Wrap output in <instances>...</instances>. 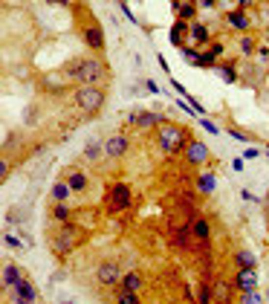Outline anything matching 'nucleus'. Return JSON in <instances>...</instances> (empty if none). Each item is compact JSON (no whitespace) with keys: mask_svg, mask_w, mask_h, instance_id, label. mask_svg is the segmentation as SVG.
<instances>
[{"mask_svg":"<svg viewBox=\"0 0 269 304\" xmlns=\"http://www.w3.org/2000/svg\"><path fill=\"white\" fill-rule=\"evenodd\" d=\"M197 299H200V304H209L211 302V290L206 287V284H203V290H200V296H197Z\"/></svg>","mask_w":269,"mask_h":304,"instance_id":"obj_35","label":"nucleus"},{"mask_svg":"<svg viewBox=\"0 0 269 304\" xmlns=\"http://www.w3.org/2000/svg\"><path fill=\"white\" fill-rule=\"evenodd\" d=\"M179 50H182V58L188 64H200V52L197 50H191V47H179Z\"/></svg>","mask_w":269,"mask_h":304,"instance_id":"obj_30","label":"nucleus"},{"mask_svg":"<svg viewBox=\"0 0 269 304\" xmlns=\"http://www.w3.org/2000/svg\"><path fill=\"white\" fill-rule=\"evenodd\" d=\"M214 185H217V177H214L211 171H206V174H200V177H197V188H200L203 194H211V191H214Z\"/></svg>","mask_w":269,"mask_h":304,"instance_id":"obj_24","label":"nucleus"},{"mask_svg":"<svg viewBox=\"0 0 269 304\" xmlns=\"http://www.w3.org/2000/svg\"><path fill=\"white\" fill-rule=\"evenodd\" d=\"M130 203H133V188H130L127 182H113V185L107 188V200H104V206H107V212L110 214L130 212Z\"/></svg>","mask_w":269,"mask_h":304,"instance_id":"obj_4","label":"nucleus"},{"mask_svg":"<svg viewBox=\"0 0 269 304\" xmlns=\"http://www.w3.org/2000/svg\"><path fill=\"white\" fill-rule=\"evenodd\" d=\"M255 255L252 252H246V249H240V252H235V267L238 270H255Z\"/></svg>","mask_w":269,"mask_h":304,"instance_id":"obj_22","label":"nucleus"},{"mask_svg":"<svg viewBox=\"0 0 269 304\" xmlns=\"http://www.w3.org/2000/svg\"><path fill=\"white\" fill-rule=\"evenodd\" d=\"M217 73H220V76H223V81H229V84H235V81H238V73H235V67H232V64L217 67Z\"/></svg>","mask_w":269,"mask_h":304,"instance_id":"obj_29","label":"nucleus"},{"mask_svg":"<svg viewBox=\"0 0 269 304\" xmlns=\"http://www.w3.org/2000/svg\"><path fill=\"white\" fill-rule=\"evenodd\" d=\"M145 287V278H142V273H124L119 281V290H133V293H139Z\"/></svg>","mask_w":269,"mask_h":304,"instance_id":"obj_17","label":"nucleus"},{"mask_svg":"<svg viewBox=\"0 0 269 304\" xmlns=\"http://www.w3.org/2000/svg\"><path fill=\"white\" fill-rule=\"evenodd\" d=\"M267 148H269V142H267Z\"/></svg>","mask_w":269,"mask_h":304,"instance_id":"obj_45","label":"nucleus"},{"mask_svg":"<svg viewBox=\"0 0 269 304\" xmlns=\"http://www.w3.org/2000/svg\"><path fill=\"white\" fill-rule=\"evenodd\" d=\"M171 87H174V90H177L179 96H188V93H185V87H182V84H179V81H174V78H171Z\"/></svg>","mask_w":269,"mask_h":304,"instance_id":"obj_39","label":"nucleus"},{"mask_svg":"<svg viewBox=\"0 0 269 304\" xmlns=\"http://www.w3.org/2000/svg\"><path fill=\"white\" fill-rule=\"evenodd\" d=\"M119 9H122V15H124V18H127L130 24H136V18H133V12H130V6H127L124 0H119Z\"/></svg>","mask_w":269,"mask_h":304,"instance_id":"obj_33","label":"nucleus"},{"mask_svg":"<svg viewBox=\"0 0 269 304\" xmlns=\"http://www.w3.org/2000/svg\"><path fill=\"white\" fill-rule=\"evenodd\" d=\"M267 197H269V194H267Z\"/></svg>","mask_w":269,"mask_h":304,"instance_id":"obj_46","label":"nucleus"},{"mask_svg":"<svg viewBox=\"0 0 269 304\" xmlns=\"http://www.w3.org/2000/svg\"><path fill=\"white\" fill-rule=\"evenodd\" d=\"M130 125H139V127H153V125H162V116L156 113H148V110H139L130 116Z\"/></svg>","mask_w":269,"mask_h":304,"instance_id":"obj_18","label":"nucleus"},{"mask_svg":"<svg viewBox=\"0 0 269 304\" xmlns=\"http://www.w3.org/2000/svg\"><path fill=\"white\" fill-rule=\"evenodd\" d=\"M258 153H261V151H258V148H249V151L243 153V159H255V156H258Z\"/></svg>","mask_w":269,"mask_h":304,"instance_id":"obj_40","label":"nucleus"},{"mask_svg":"<svg viewBox=\"0 0 269 304\" xmlns=\"http://www.w3.org/2000/svg\"><path fill=\"white\" fill-rule=\"evenodd\" d=\"M235 3H238V9H249L252 6V0H235Z\"/></svg>","mask_w":269,"mask_h":304,"instance_id":"obj_42","label":"nucleus"},{"mask_svg":"<svg viewBox=\"0 0 269 304\" xmlns=\"http://www.w3.org/2000/svg\"><path fill=\"white\" fill-rule=\"evenodd\" d=\"M73 104L81 110V113H98L104 107V90L96 87V84H78L73 93Z\"/></svg>","mask_w":269,"mask_h":304,"instance_id":"obj_3","label":"nucleus"},{"mask_svg":"<svg viewBox=\"0 0 269 304\" xmlns=\"http://www.w3.org/2000/svg\"><path fill=\"white\" fill-rule=\"evenodd\" d=\"M70 194H73L70 182H55V185L49 188V197H52V203H64V200H67Z\"/></svg>","mask_w":269,"mask_h":304,"instance_id":"obj_23","label":"nucleus"},{"mask_svg":"<svg viewBox=\"0 0 269 304\" xmlns=\"http://www.w3.org/2000/svg\"><path fill=\"white\" fill-rule=\"evenodd\" d=\"M191 241H194L191 223H185V226H171V243H174L177 249H191Z\"/></svg>","mask_w":269,"mask_h":304,"instance_id":"obj_11","label":"nucleus"},{"mask_svg":"<svg viewBox=\"0 0 269 304\" xmlns=\"http://www.w3.org/2000/svg\"><path fill=\"white\" fill-rule=\"evenodd\" d=\"M232 287H235L238 293H249V290H255V287H258V278H255V270H238V275H235V281H232Z\"/></svg>","mask_w":269,"mask_h":304,"instance_id":"obj_12","label":"nucleus"},{"mask_svg":"<svg viewBox=\"0 0 269 304\" xmlns=\"http://www.w3.org/2000/svg\"><path fill=\"white\" fill-rule=\"evenodd\" d=\"M223 52H226V47H223V44H211L206 52H200V67H214V61L220 58Z\"/></svg>","mask_w":269,"mask_h":304,"instance_id":"obj_19","label":"nucleus"},{"mask_svg":"<svg viewBox=\"0 0 269 304\" xmlns=\"http://www.w3.org/2000/svg\"><path fill=\"white\" fill-rule=\"evenodd\" d=\"M81 35H84V41H87L90 50H96V52H101V50H104V32H101L98 24H87V26L81 29Z\"/></svg>","mask_w":269,"mask_h":304,"instance_id":"obj_10","label":"nucleus"},{"mask_svg":"<svg viewBox=\"0 0 269 304\" xmlns=\"http://www.w3.org/2000/svg\"><path fill=\"white\" fill-rule=\"evenodd\" d=\"M229 136H232V139H238V142H249V136H246L243 130H238V127H229Z\"/></svg>","mask_w":269,"mask_h":304,"instance_id":"obj_34","label":"nucleus"},{"mask_svg":"<svg viewBox=\"0 0 269 304\" xmlns=\"http://www.w3.org/2000/svg\"><path fill=\"white\" fill-rule=\"evenodd\" d=\"M209 148H206V142H200V139H191L188 145H185V159L191 162V165H206L209 162Z\"/></svg>","mask_w":269,"mask_h":304,"instance_id":"obj_8","label":"nucleus"},{"mask_svg":"<svg viewBox=\"0 0 269 304\" xmlns=\"http://www.w3.org/2000/svg\"><path fill=\"white\" fill-rule=\"evenodd\" d=\"M67 182H70L73 194H81V191H87V174H84V171H70V174H67Z\"/></svg>","mask_w":269,"mask_h":304,"instance_id":"obj_20","label":"nucleus"},{"mask_svg":"<svg viewBox=\"0 0 269 304\" xmlns=\"http://www.w3.org/2000/svg\"><path fill=\"white\" fill-rule=\"evenodd\" d=\"M226 24H229V29H235V32H249V26H252L243 9H235V12H229V15H226Z\"/></svg>","mask_w":269,"mask_h":304,"instance_id":"obj_15","label":"nucleus"},{"mask_svg":"<svg viewBox=\"0 0 269 304\" xmlns=\"http://www.w3.org/2000/svg\"><path fill=\"white\" fill-rule=\"evenodd\" d=\"M188 35H191V41H194V44H209V26H206V24H200V21H194V24H191Z\"/></svg>","mask_w":269,"mask_h":304,"instance_id":"obj_21","label":"nucleus"},{"mask_svg":"<svg viewBox=\"0 0 269 304\" xmlns=\"http://www.w3.org/2000/svg\"><path fill=\"white\" fill-rule=\"evenodd\" d=\"M101 151H104L101 139H90V142H87V148H84V159H90V162H96V159L101 156Z\"/></svg>","mask_w":269,"mask_h":304,"instance_id":"obj_25","label":"nucleus"},{"mask_svg":"<svg viewBox=\"0 0 269 304\" xmlns=\"http://www.w3.org/2000/svg\"><path fill=\"white\" fill-rule=\"evenodd\" d=\"M200 125H203V127H206V130H209V133H214V136H217V133H220V127H217V125H214V122L211 119H206V116H200Z\"/></svg>","mask_w":269,"mask_h":304,"instance_id":"obj_32","label":"nucleus"},{"mask_svg":"<svg viewBox=\"0 0 269 304\" xmlns=\"http://www.w3.org/2000/svg\"><path fill=\"white\" fill-rule=\"evenodd\" d=\"M197 6L200 3H194V0H171V9L177 12V18H182V21H194L197 18Z\"/></svg>","mask_w":269,"mask_h":304,"instance_id":"obj_13","label":"nucleus"},{"mask_svg":"<svg viewBox=\"0 0 269 304\" xmlns=\"http://www.w3.org/2000/svg\"><path fill=\"white\" fill-rule=\"evenodd\" d=\"M12 299H15L18 304H35V302H38V290L32 287V281L21 278V281L12 287Z\"/></svg>","mask_w":269,"mask_h":304,"instance_id":"obj_7","label":"nucleus"},{"mask_svg":"<svg viewBox=\"0 0 269 304\" xmlns=\"http://www.w3.org/2000/svg\"><path fill=\"white\" fill-rule=\"evenodd\" d=\"M6 243H9V246H15V249H18V246H21V241H18V238H15V235H6Z\"/></svg>","mask_w":269,"mask_h":304,"instance_id":"obj_41","label":"nucleus"},{"mask_svg":"<svg viewBox=\"0 0 269 304\" xmlns=\"http://www.w3.org/2000/svg\"><path fill=\"white\" fill-rule=\"evenodd\" d=\"M191 235L194 241H211V223L206 217H191Z\"/></svg>","mask_w":269,"mask_h":304,"instance_id":"obj_14","label":"nucleus"},{"mask_svg":"<svg viewBox=\"0 0 269 304\" xmlns=\"http://www.w3.org/2000/svg\"><path fill=\"white\" fill-rule=\"evenodd\" d=\"M264 212H267V220H269V206H267V209H264Z\"/></svg>","mask_w":269,"mask_h":304,"instance_id":"obj_44","label":"nucleus"},{"mask_svg":"<svg viewBox=\"0 0 269 304\" xmlns=\"http://www.w3.org/2000/svg\"><path fill=\"white\" fill-rule=\"evenodd\" d=\"M232 168H235V171H243V168H246V162H243V156H238V159H232Z\"/></svg>","mask_w":269,"mask_h":304,"instance_id":"obj_36","label":"nucleus"},{"mask_svg":"<svg viewBox=\"0 0 269 304\" xmlns=\"http://www.w3.org/2000/svg\"><path fill=\"white\" fill-rule=\"evenodd\" d=\"M258 58H261V61H269V47H258Z\"/></svg>","mask_w":269,"mask_h":304,"instance_id":"obj_37","label":"nucleus"},{"mask_svg":"<svg viewBox=\"0 0 269 304\" xmlns=\"http://www.w3.org/2000/svg\"><path fill=\"white\" fill-rule=\"evenodd\" d=\"M21 278H24V275H21V270H18L15 264H9V267L3 270V284H6V287H15Z\"/></svg>","mask_w":269,"mask_h":304,"instance_id":"obj_26","label":"nucleus"},{"mask_svg":"<svg viewBox=\"0 0 269 304\" xmlns=\"http://www.w3.org/2000/svg\"><path fill=\"white\" fill-rule=\"evenodd\" d=\"M191 139L179 130V127H174V125H159V148L168 153H177V151H185V145H188Z\"/></svg>","mask_w":269,"mask_h":304,"instance_id":"obj_5","label":"nucleus"},{"mask_svg":"<svg viewBox=\"0 0 269 304\" xmlns=\"http://www.w3.org/2000/svg\"><path fill=\"white\" fill-rule=\"evenodd\" d=\"M197 3H200V6H203V9H214V6H217V3H220V0H197Z\"/></svg>","mask_w":269,"mask_h":304,"instance_id":"obj_38","label":"nucleus"},{"mask_svg":"<svg viewBox=\"0 0 269 304\" xmlns=\"http://www.w3.org/2000/svg\"><path fill=\"white\" fill-rule=\"evenodd\" d=\"M191 29V24H188V21H182V18H177V21H174V26H171V32H168V41H171V44H174V47H185V41H182V38H185V32Z\"/></svg>","mask_w":269,"mask_h":304,"instance_id":"obj_16","label":"nucleus"},{"mask_svg":"<svg viewBox=\"0 0 269 304\" xmlns=\"http://www.w3.org/2000/svg\"><path fill=\"white\" fill-rule=\"evenodd\" d=\"M96 281H98L101 287H119V281H122L119 261H104V264H98V270H96Z\"/></svg>","mask_w":269,"mask_h":304,"instance_id":"obj_6","label":"nucleus"},{"mask_svg":"<svg viewBox=\"0 0 269 304\" xmlns=\"http://www.w3.org/2000/svg\"><path fill=\"white\" fill-rule=\"evenodd\" d=\"M47 3H49V6H70L67 0H47Z\"/></svg>","mask_w":269,"mask_h":304,"instance_id":"obj_43","label":"nucleus"},{"mask_svg":"<svg viewBox=\"0 0 269 304\" xmlns=\"http://www.w3.org/2000/svg\"><path fill=\"white\" fill-rule=\"evenodd\" d=\"M240 52H243V55H252V52H255V41H252L249 35L240 38Z\"/></svg>","mask_w":269,"mask_h":304,"instance_id":"obj_31","label":"nucleus"},{"mask_svg":"<svg viewBox=\"0 0 269 304\" xmlns=\"http://www.w3.org/2000/svg\"><path fill=\"white\" fill-rule=\"evenodd\" d=\"M81 238H84V235H81V229H78L75 223H70V220H67V223H61L58 229H55V235L49 238V249H52V255H55V258H67V255L81 243Z\"/></svg>","mask_w":269,"mask_h":304,"instance_id":"obj_2","label":"nucleus"},{"mask_svg":"<svg viewBox=\"0 0 269 304\" xmlns=\"http://www.w3.org/2000/svg\"><path fill=\"white\" fill-rule=\"evenodd\" d=\"M70 209H67V206H64V203H55V206H52V220H58V223H67V220H70Z\"/></svg>","mask_w":269,"mask_h":304,"instance_id":"obj_27","label":"nucleus"},{"mask_svg":"<svg viewBox=\"0 0 269 304\" xmlns=\"http://www.w3.org/2000/svg\"><path fill=\"white\" fill-rule=\"evenodd\" d=\"M116 302L119 304H136L139 302V293H133V290H119V293H116Z\"/></svg>","mask_w":269,"mask_h":304,"instance_id":"obj_28","label":"nucleus"},{"mask_svg":"<svg viewBox=\"0 0 269 304\" xmlns=\"http://www.w3.org/2000/svg\"><path fill=\"white\" fill-rule=\"evenodd\" d=\"M104 76V67L96 55L90 58H73L64 67V78L67 81H78V84H96L98 78Z\"/></svg>","mask_w":269,"mask_h":304,"instance_id":"obj_1","label":"nucleus"},{"mask_svg":"<svg viewBox=\"0 0 269 304\" xmlns=\"http://www.w3.org/2000/svg\"><path fill=\"white\" fill-rule=\"evenodd\" d=\"M127 151H130V139H127L124 133H116V136H110V139L104 142V153H107L110 159H122Z\"/></svg>","mask_w":269,"mask_h":304,"instance_id":"obj_9","label":"nucleus"}]
</instances>
